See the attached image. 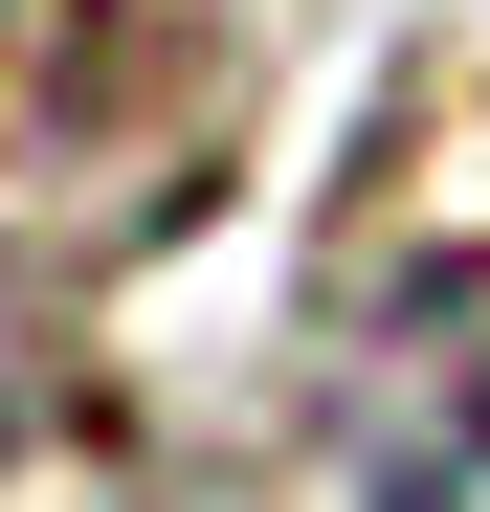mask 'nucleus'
<instances>
[{
    "mask_svg": "<svg viewBox=\"0 0 490 512\" xmlns=\"http://www.w3.org/2000/svg\"><path fill=\"white\" fill-rule=\"evenodd\" d=\"M357 512H490V268H401L335 357Z\"/></svg>",
    "mask_w": 490,
    "mask_h": 512,
    "instance_id": "obj_1",
    "label": "nucleus"
}]
</instances>
